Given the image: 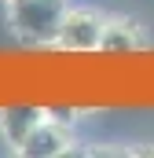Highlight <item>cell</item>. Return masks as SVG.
<instances>
[{"label": "cell", "mask_w": 154, "mask_h": 158, "mask_svg": "<svg viewBox=\"0 0 154 158\" xmlns=\"http://www.w3.org/2000/svg\"><path fill=\"white\" fill-rule=\"evenodd\" d=\"M66 0H11L7 19L15 37L26 44H55L59 40V26L66 15Z\"/></svg>", "instance_id": "1"}, {"label": "cell", "mask_w": 154, "mask_h": 158, "mask_svg": "<svg viewBox=\"0 0 154 158\" xmlns=\"http://www.w3.org/2000/svg\"><path fill=\"white\" fill-rule=\"evenodd\" d=\"M103 30H107V19L99 11H92V7H66L55 44L66 48V52H99Z\"/></svg>", "instance_id": "2"}, {"label": "cell", "mask_w": 154, "mask_h": 158, "mask_svg": "<svg viewBox=\"0 0 154 158\" xmlns=\"http://www.w3.org/2000/svg\"><path fill=\"white\" fill-rule=\"evenodd\" d=\"M70 143H74V132H70V125L63 118H44L33 125V132L22 140V155L26 158H55V155H66L70 151Z\"/></svg>", "instance_id": "3"}, {"label": "cell", "mask_w": 154, "mask_h": 158, "mask_svg": "<svg viewBox=\"0 0 154 158\" xmlns=\"http://www.w3.org/2000/svg\"><path fill=\"white\" fill-rule=\"evenodd\" d=\"M44 118V110H33V107H4L0 110V132L11 147H22V140L33 132V125Z\"/></svg>", "instance_id": "4"}, {"label": "cell", "mask_w": 154, "mask_h": 158, "mask_svg": "<svg viewBox=\"0 0 154 158\" xmlns=\"http://www.w3.org/2000/svg\"><path fill=\"white\" fill-rule=\"evenodd\" d=\"M143 44H147V37L140 33L136 22H128V19H107L99 52H140Z\"/></svg>", "instance_id": "5"}]
</instances>
